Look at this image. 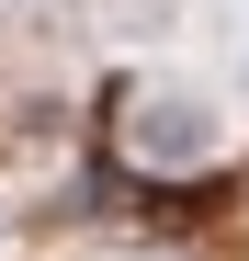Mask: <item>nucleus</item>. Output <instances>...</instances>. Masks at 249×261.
Returning a JSON list of instances; mask_svg holds the SVG:
<instances>
[]
</instances>
